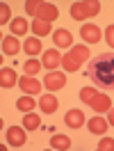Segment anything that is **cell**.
I'll list each match as a JSON object with an SVG mask.
<instances>
[{"label": "cell", "instance_id": "obj_1", "mask_svg": "<svg viewBox=\"0 0 114 151\" xmlns=\"http://www.w3.org/2000/svg\"><path fill=\"white\" fill-rule=\"evenodd\" d=\"M87 78L98 89H105V92L114 89V55L112 53H103V55L94 57L89 62V69H87Z\"/></svg>", "mask_w": 114, "mask_h": 151}, {"label": "cell", "instance_id": "obj_2", "mask_svg": "<svg viewBox=\"0 0 114 151\" xmlns=\"http://www.w3.org/2000/svg\"><path fill=\"white\" fill-rule=\"evenodd\" d=\"M87 57H91L89 55V48L87 46H76V48H71L66 55L62 57V66H64L66 71H78L80 64L85 62Z\"/></svg>", "mask_w": 114, "mask_h": 151}, {"label": "cell", "instance_id": "obj_3", "mask_svg": "<svg viewBox=\"0 0 114 151\" xmlns=\"http://www.w3.org/2000/svg\"><path fill=\"white\" fill-rule=\"evenodd\" d=\"M100 12V2L96 0H85V2H73L71 5V16L76 21H85L87 16H96Z\"/></svg>", "mask_w": 114, "mask_h": 151}, {"label": "cell", "instance_id": "obj_4", "mask_svg": "<svg viewBox=\"0 0 114 151\" xmlns=\"http://www.w3.org/2000/svg\"><path fill=\"white\" fill-rule=\"evenodd\" d=\"M25 126L21 128V126H11V128H7V142H9L11 147H23L25 142H28V135H25Z\"/></svg>", "mask_w": 114, "mask_h": 151}, {"label": "cell", "instance_id": "obj_5", "mask_svg": "<svg viewBox=\"0 0 114 151\" xmlns=\"http://www.w3.org/2000/svg\"><path fill=\"white\" fill-rule=\"evenodd\" d=\"M43 85H46L50 92H57V89H62V87L66 85V76L59 73V71H50V73H46V78H43Z\"/></svg>", "mask_w": 114, "mask_h": 151}, {"label": "cell", "instance_id": "obj_6", "mask_svg": "<svg viewBox=\"0 0 114 151\" xmlns=\"http://www.w3.org/2000/svg\"><path fill=\"white\" fill-rule=\"evenodd\" d=\"M80 37L85 39L87 44H96V41H100V30L94 23H85L82 30H80Z\"/></svg>", "mask_w": 114, "mask_h": 151}, {"label": "cell", "instance_id": "obj_7", "mask_svg": "<svg viewBox=\"0 0 114 151\" xmlns=\"http://www.w3.org/2000/svg\"><path fill=\"white\" fill-rule=\"evenodd\" d=\"M57 16H59V9H57L55 5H50V2H41V7H39V12H37V19L53 23Z\"/></svg>", "mask_w": 114, "mask_h": 151}, {"label": "cell", "instance_id": "obj_8", "mask_svg": "<svg viewBox=\"0 0 114 151\" xmlns=\"http://www.w3.org/2000/svg\"><path fill=\"white\" fill-rule=\"evenodd\" d=\"M41 64L46 66V69H55V66H59V64H62V55H59V50H55V48L43 50V60H41Z\"/></svg>", "mask_w": 114, "mask_h": 151}, {"label": "cell", "instance_id": "obj_9", "mask_svg": "<svg viewBox=\"0 0 114 151\" xmlns=\"http://www.w3.org/2000/svg\"><path fill=\"white\" fill-rule=\"evenodd\" d=\"M53 41H55L57 48H68L71 41H73V37H71L68 30H55V32H53Z\"/></svg>", "mask_w": 114, "mask_h": 151}, {"label": "cell", "instance_id": "obj_10", "mask_svg": "<svg viewBox=\"0 0 114 151\" xmlns=\"http://www.w3.org/2000/svg\"><path fill=\"white\" fill-rule=\"evenodd\" d=\"M64 122H66L68 128H80V126L85 124V114L80 112V110H68L66 117H64Z\"/></svg>", "mask_w": 114, "mask_h": 151}, {"label": "cell", "instance_id": "obj_11", "mask_svg": "<svg viewBox=\"0 0 114 151\" xmlns=\"http://www.w3.org/2000/svg\"><path fill=\"white\" fill-rule=\"evenodd\" d=\"M89 105L94 108V112H107L112 103H110V96H107V94H100V92H98V94H96V99H94Z\"/></svg>", "mask_w": 114, "mask_h": 151}, {"label": "cell", "instance_id": "obj_12", "mask_svg": "<svg viewBox=\"0 0 114 151\" xmlns=\"http://www.w3.org/2000/svg\"><path fill=\"white\" fill-rule=\"evenodd\" d=\"M21 89H23L25 94H39V92H41V83L34 80L32 76H25V78L21 80Z\"/></svg>", "mask_w": 114, "mask_h": 151}, {"label": "cell", "instance_id": "obj_13", "mask_svg": "<svg viewBox=\"0 0 114 151\" xmlns=\"http://www.w3.org/2000/svg\"><path fill=\"white\" fill-rule=\"evenodd\" d=\"M21 50V44H19V39L16 37H2V53L5 55H16Z\"/></svg>", "mask_w": 114, "mask_h": 151}, {"label": "cell", "instance_id": "obj_14", "mask_svg": "<svg viewBox=\"0 0 114 151\" xmlns=\"http://www.w3.org/2000/svg\"><path fill=\"white\" fill-rule=\"evenodd\" d=\"M19 83V78H16V71L14 69H2L0 71V85L5 87V89H9Z\"/></svg>", "mask_w": 114, "mask_h": 151}, {"label": "cell", "instance_id": "obj_15", "mask_svg": "<svg viewBox=\"0 0 114 151\" xmlns=\"http://www.w3.org/2000/svg\"><path fill=\"white\" fill-rule=\"evenodd\" d=\"M39 105H41V112H46V114L57 112V99L53 94H43L41 101H39Z\"/></svg>", "mask_w": 114, "mask_h": 151}, {"label": "cell", "instance_id": "obj_16", "mask_svg": "<svg viewBox=\"0 0 114 151\" xmlns=\"http://www.w3.org/2000/svg\"><path fill=\"white\" fill-rule=\"evenodd\" d=\"M87 128L94 133V135H103V133L107 131V122H105L103 117H94V119L87 122Z\"/></svg>", "mask_w": 114, "mask_h": 151}, {"label": "cell", "instance_id": "obj_17", "mask_svg": "<svg viewBox=\"0 0 114 151\" xmlns=\"http://www.w3.org/2000/svg\"><path fill=\"white\" fill-rule=\"evenodd\" d=\"M23 48H25V53L28 55H39L41 53V39L39 37H32V39H25V44H23Z\"/></svg>", "mask_w": 114, "mask_h": 151}, {"label": "cell", "instance_id": "obj_18", "mask_svg": "<svg viewBox=\"0 0 114 151\" xmlns=\"http://www.w3.org/2000/svg\"><path fill=\"white\" fill-rule=\"evenodd\" d=\"M50 147L53 149H59V151H66L71 147V140H68L66 135H53L50 137Z\"/></svg>", "mask_w": 114, "mask_h": 151}, {"label": "cell", "instance_id": "obj_19", "mask_svg": "<svg viewBox=\"0 0 114 151\" xmlns=\"http://www.w3.org/2000/svg\"><path fill=\"white\" fill-rule=\"evenodd\" d=\"M32 30H34L37 37H46V35H50V23L37 19V21H32Z\"/></svg>", "mask_w": 114, "mask_h": 151}, {"label": "cell", "instance_id": "obj_20", "mask_svg": "<svg viewBox=\"0 0 114 151\" xmlns=\"http://www.w3.org/2000/svg\"><path fill=\"white\" fill-rule=\"evenodd\" d=\"M34 105H37V101H34L32 96H21L19 101H16V108H19L21 112H32Z\"/></svg>", "mask_w": 114, "mask_h": 151}, {"label": "cell", "instance_id": "obj_21", "mask_svg": "<svg viewBox=\"0 0 114 151\" xmlns=\"http://www.w3.org/2000/svg\"><path fill=\"white\" fill-rule=\"evenodd\" d=\"M23 126H25L28 131H37L39 126H41L39 114H37V112H28V114H25V119H23Z\"/></svg>", "mask_w": 114, "mask_h": 151}, {"label": "cell", "instance_id": "obj_22", "mask_svg": "<svg viewBox=\"0 0 114 151\" xmlns=\"http://www.w3.org/2000/svg\"><path fill=\"white\" fill-rule=\"evenodd\" d=\"M28 21H23V16H19V19H14L11 21V32H14V35H25V32H28Z\"/></svg>", "mask_w": 114, "mask_h": 151}, {"label": "cell", "instance_id": "obj_23", "mask_svg": "<svg viewBox=\"0 0 114 151\" xmlns=\"http://www.w3.org/2000/svg\"><path fill=\"white\" fill-rule=\"evenodd\" d=\"M96 94H98L96 87H82V89H80V99H82L85 103H91V101L96 99Z\"/></svg>", "mask_w": 114, "mask_h": 151}, {"label": "cell", "instance_id": "obj_24", "mask_svg": "<svg viewBox=\"0 0 114 151\" xmlns=\"http://www.w3.org/2000/svg\"><path fill=\"white\" fill-rule=\"evenodd\" d=\"M41 71V62L39 60H28L25 62V76H37Z\"/></svg>", "mask_w": 114, "mask_h": 151}, {"label": "cell", "instance_id": "obj_25", "mask_svg": "<svg viewBox=\"0 0 114 151\" xmlns=\"http://www.w3.org/2000/svg\"><path fill=\"white\" fill-rule=\"evenodd\" d=\"M9 19H11V9H9V5H0V23L5 25V23H9Z\"/></svg>", "mask_w": 114, "mask_h": 151}, {"label": "cell", "instance_id": "obj_26", "mask_svg": "<svg viewBox=\"0 0 114 151\" xmlns=\"http://www.w3.org/2000/svg\"><path fill=\"white\" fill-rule=\"evenodd\" d=\"M39 7H41V2H39V0H28V2H25V12H28L30 16H37Z\"/></svg>", "mask_w": 114, "mask_h": 151}, {"label": "cell", "instance_id": "obj_27", "mask_svg": "<svg viewBox=\"0 0 114 151\" xmlns=\"http://www.w3.org/2000/svg\"><path fill=\"white\" fill-rule=\"evenodd\" d=\"M98 149L100 151H114V140L112 137H103V140L98 142Z\"/></svg>", "mask_w": 114, "mask_h": 151}, {"label": "cell", "instance_id": "obj_28", "mask_svg": "<svg viewBox=\"0 0 114 151\" xmlns=\"http://www.w3.org/2000/svg\"><path fill=\"white\" fill-rule=\"evenodd\" d=\"M105 39H107V44L114 48V25H107V28H105Z\"/></svg>", "mask_w": 114, "mask_h": 151}, {"label": "cell", "instance_id": "obj_29", "mask_svg": "<svg viewBox=\"0 0 114 151\" xmlns=\"http://www.w3.org/2000/svg\"><path fill=\"white\" fill-rule=\"evenodd\" d=\"M107 124H112V126H114V110H110V117H107Z\"/></svg>", "mask_w": 114, "mask_h": 151}]
</instances>
